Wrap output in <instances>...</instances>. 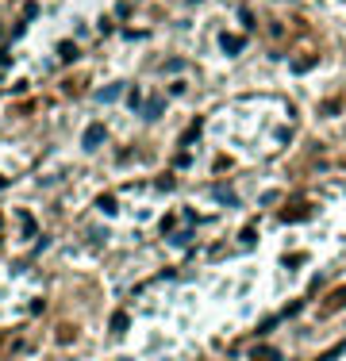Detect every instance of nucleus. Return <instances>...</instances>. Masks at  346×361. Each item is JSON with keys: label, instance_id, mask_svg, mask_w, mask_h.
Segmentation results:
<instances>
[{"label": "nucleus", "instance_id": "nucleus-9", "mask_svg": "<svg viewBox=\"0 0 346 361\" xmlns=\"http://www.w3.org/2000/svg\"><path fill=\"white\" fill-rule=\"evenodd\" d=\"M216 200H219V204H231V207H235V192L227 189V185H216Z\"/></svg>", "mask_w": 346, "mask_h": 361}, {"label": "nucleus", "instance_id": "nucleus-12", "mask_svg": "<svg viewBox=\"0 0 346 361\" xmlns=\"http://www.w3.org/2000/svg\"><path fill=\"white\" fill-rule=\"evenodd\" d=\"M142 115H147V119H158V115H162V100H150V104H147V112H142Z\"/></svg>", "mask_w": 346, "mask_h": 361}, {"label": "nucleus", "instance_id": "nucleus-1", "mask_svg": "<svg viewBox=\"0 0 346 361\" xmlns=\"http://www.w3.org/2000/svg\"><path fill=\"white\" fill-rule=\"evenodd\" d=\"M104 138H108L104 123H89V127H85V138H81V146H85V150H96V146L104 142Z\"/></svg>", "mask_w": 346, "mask_h": 361}, {"label": "nucleus", "instance_id": "nucleus-5", "mask_svg": "<svg viewBox=\"0 0 346 361\" xmlns=\"http://www.w3.org/2000/svg\"><path fill=\"white\" fill-rule=\"evenodd\" d=\"M250 357H254V361H277V357H281V353H277L273 346H258V350H254Z\"/></svg>", "mask_w": 346, "mask_h": 361}, {"label": "nucleus", "instance_id": "nucleus-11", "mask_svg": "<svg viewBox=\"0 0 346 361\" xmlns=\"http://www.w3.org/2000/svg\"><path fill=\"white\" fill-rule=\"evenodd\" d=\"M19 227H23V238H31V234H35V219L27 212H19Z\"/></svg>", "mask_w": 346, "mask_h": 361}, {"label": "nucleus", "instance_id": "nucleus-3", "mask_svg": "<svg viewBox=\"0 0 346 361\" xmlns=\"http://www.w3.org/2000/svg\"><path fill=\"white\" fill-rule=\"evenodd\" d=\"M338 308H346V288H338V292L323 304V315H331V311H338Z\"/></svg>", "mask_w": 346, "mask_h": 361}, {"label": "nucleus", "instance_id": "nucleus-4", "mask_svg": "<svg viewBox=\"0 0 346 361\" xmlns=\"http://www.w3.org/2000/svg\"><path fill=\"white\" fill-rule=\"evenodd\" d=\"M96 207H100L104 215H116V212H120V204H116V196H108V192H104V196L96 200Z\"/></svg>", "mask_w": 346, "mask_h": 361}, {"label": "nucleus", "instance_id": "nucleus-2", "mask_svg": "<svg viewBox=\"0 0 346 361\" xmlns=\"http://www.w3.org/2000/svg\"><path fill=\"white\" fill-rule=\"evenodd\" d=\"M308 215H311V207L300 204V207H285V212H281V219H285V223H300V219H308Z\"/></svg>", "mask_w": 346, "mask_h": 361}, {"label": "nucleus", "instance_id": "nucleus-8", "mask_svg": "<svg viewBox=\"0 0 346 361\" xmlns=\"http://www.w3.org/2000/svg\"><path fill=\"white\" fill-rule=\"evenodd\" d=\"M223 50L227 54H239L242 50V39H239V35H223Z\"/></svg>", "mask_w": 346, "mask_h": 361}, {"label": "nucleus", "instance_id": "nucleus-14", "mask_svg": "<svg viewBox=\"0 0 346 361\" xmlns=\"http://www.w3.org/2000/svg\"><path fill=\"white\" fill-rule=\"evenodd\" d=\"M189 238H192V231H181V234H173V246H185Z\"/></svg>", "mask_w": 346, "mask_h": 361}, {"label": "nucleus", "instance_id": "nucleus-10", "mask_svg": "<svg viewBox=\"0 0 346 361\" xmlns=\"http://www.w3.org/2000/svg\"><path fill=\"white\" fill-rule=\"evenodd\" d=\"M58 58L62 62H73V58H77V46H73V43H62L58 46Z\"/></svg>", "mask_w": 346, "mask_h": 361}, {"label": "nucleus", "instance_id": "nucleus-6", "mask_svg": "<svg viewBox=\"0 0 346 361\" xmlns=\"http://www.w3.org/2000/svg\"><path fill=\"white\" fill-rule=\"evenodd\" d=\"M120 93H123V85H108V88H100V93H96V100H100V104H108V100H116Z\"/></svg>", "mask_w": 346, "mask_h": 361}, {"label": "nucleus", "instance_id": "nucleus-7", "mask_svg": "<svg viewBox=\"0 0 346 361\" xmlns=\"http://www.w3.org/2000/svg\"><path fill=\"white\" fill-rule=\"evenodd\" d=\"M127 323H131L127 311H116V315H112V330H116V335H123V330H127Z\"/></svg>", "mask_w": 346, "mask_h": 361}, {"label": "nucleus", "instance_id": "nucleus-13", "mask_svg": "<svg viewBox=\"0 0 346 361\" xmlns=\"http://www.w3.org/2000/svg\"><path fill=\"white\" fill-rule=\"evenodd\" d=\"M196 135H200V123H192V127L181 135V146H192V138H196Z\"/></svg>", "mask_w": 346, "mask_h": 361}]
</instances>
